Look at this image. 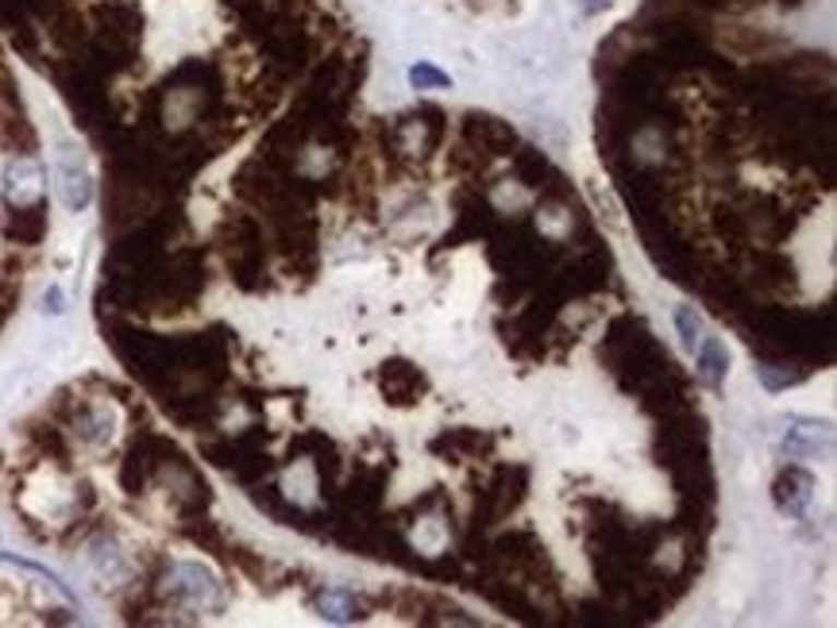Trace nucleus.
<instances>
[{"label":"nucleus","instance_id":"f257e3e1","mask_svg":"<svg viewBox=\"0 0 837 628\" xmlns=\"http://www.w3.org/2000/svg\"><path fill=\"white\" fill-rule=\"evenodd\" d=\"M163 587L186 609H216L220 605V582L201 563H170Z\"/></svg>","mask_w":837,"mask_h":628},{"label":"nucleus","instance_id":"f03ea898","mask_svg":"<svg viewBox=\"0 0 837 628\" xmlns=\"http://www.w3.org/2000/svg\"><path fill=\"white\" fill-rule=\"evenodd\" d=\"M59 193H62V205H67L70 213H82V208L93 201L89 170H85L82 155H77L74 147H59Z\"/></svg>","mask_w":837,"mask_h":628},{"label":"nucleus","instance_id":"7ed1b4c3","mask_svg":"<svg viewBox=\"0 0 837 628\" xmlns=\"http://www.w3.org/2000/svg\"><path fill=\"white\" fill-rule=\"evenodd\" d=\"M4 197H9V205H16V208H24L43 197V170L35 158H16V162H9V170H4Z\"/></svg>","mask_w":837,"mask_h":628},{"label":"nucleus","instance_id":"20e7f679","mask_svg":"<svg viewBox=\"0 0 837 628\" xmlns=\"http://www.w3.org/2000/svg\"><path fill=\"white\" fill-rule=\"evenodd\" d=\"M726 371H730V351H726V343H721L718 336H698V378L710 389H721Z\"/></svg>","mask_w":837,"mask_h":628},{"label":"nucleus","instance_id":"39448f33","mask_svg":"<svg viewBox=\"0 0 837 628\" xmlns=\"http://www.w3.org/2000/svg\"><path fill=\"white\" fill-rule=\"evenodd\" d=\"M811 490H814V479H811V474L799 471V467H791V471L776 482V502H779V509L803 512L806 502H811Z\"/></svg>","mask_w":837,"mask_h":628},{"label":"nucleus","instance_id":"423d86ee","mask_svg":"<svg viewBox=\"0 0 837 628\" xmlns=\"http://www.w3.org/2000/svg\"><path fill=\"white\" fill-rule=\"evenodd\" d=\"M316 605H321V613H324L328 620H348L351 613H356V602H351V597L344 594V590H324L321 602H316Z\"/></svg>","mask_w":837,"mask_h":628},{"label":"nucleus","instance_id":"0eeeda50","mask_svg":"<svg viewBox=\"0 0 837 628\" xmlns=\"http://www.w3.org/2000/svg\"><path fill=\"white\" fill-rule=\"evenodd\" d=\"M675 328H680V343H683V348L695 351L698 331H703V321L695 316V309H687V305L675 309Z\"/></svg>","mask_w":837,"mask_h":628},{"label":"nucleus","instance_id":"6e6552de","mask_svg":"<svg viewBox=\"0 0 837 628\" xmlns=\"http://www.w3.org/2000/svg\"><path fill=\"white\" fill-rule=\"evenodd\" d=\"M409 82H414L417 89H449L452 77L444 74V70H437V67H429V62H421V67L409 70Z\"/></svg>","mask_w":837,"mask_h":628},{"label":"nucleus","instance_id":"1a4fd4ad","mask_svg":"<svg viewBox=\"0 0 837 628\" xmlns=\"http://www.w3.org/2000/svg\"><path fill=\"white\" fill-rule=\"evenodd\" d=\"M43 301H47V305H43V309H47V313H62V293H59V290H50Z\"/></svg>","mask_w":837,"mask_h":628}]
</instances>
